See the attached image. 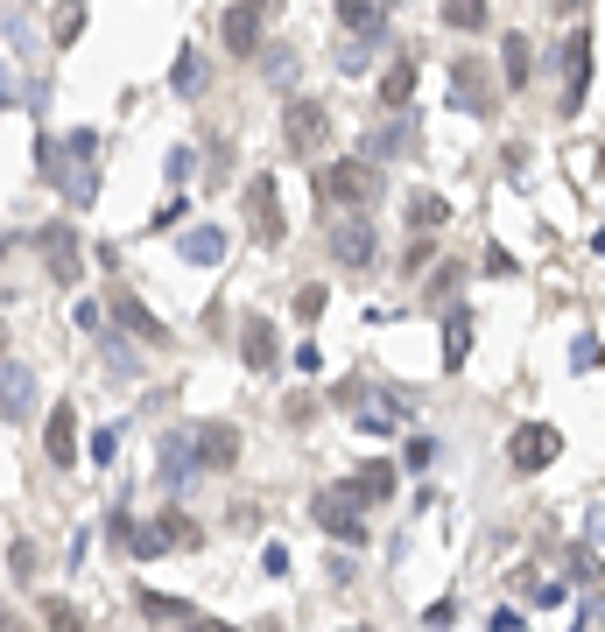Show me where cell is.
<instances>
[{"mask_svg":"<svg viewBox=\"0 0 605 632\" xmlns=\"http://www.w3.org/2000/svg\"><path fill=\"white\" fill-rule=\"evenodd\" d=\"M50 169H56V190H64L71 211H92L99 204V134L92 127H71Z\"/></svg>","mask_w":605,"mask_h":632,"instance_id":"cell-1","label":"cell"},{"mask_svg":"<svg viewBox=\"0 0 605 632\" xmlns=\"http://www.w3.org/2000/svg\"><path fill=\"white\" fill-rule=\"evenodd\" d=\"M317 190H324V204L374 211V198H380V169H374V162H360V155H345V162H331V169L317 176Z\"/></svg>","mask_w":605,"mask_h":632,"instance_id":"cell-2","label":"cell"},{"mask_svg":"<svg viewBox=\"0 0 605 632\" xmlns=\"http://www.w3.org/2000/svg\"><path fill=\"white\" fill-rule=\"evenodd\" d=\"M310 520H317L331 541H345V548H366V506L352 500L345 485H324L317 500H310Z\"/></svg>","mask_w":605,"mask_h":632,"instance_id":"cell-3","label":"cell"},{"mask_svg":"<svg viewBox=\"0 0 605 632\" xmlns=\"http://www.w3.org/2000/svg\"><path fill=\"white\" fill-rule=\"evenodd\" d=\"M556 457H564V429H550V421H521V429L507 435V464H514L521 478L550 471Z\"/></svg>","mask_w":605,"mask_h":632,"instance_id":"cell-4","label":"cell"},{"mask_svg":"<svg viewBox=\"0 0 605 632\" xmlns=\"http://www.w3.org/2000/svg\"><path fill=\"white\" fill-rule=\"evenodd\" d=\"M247 232H254L261 247H282V239H289L282 184H275V176H254V184H247Z\"/></svg>","mask_w":605,"mask_h":632,"instance_id":"cell-5","label":"cell"},{"mask_svg":"<svg viewBox=\"0 0 605 632\" xmlns=\"http://www.w3.org/2000/svg\"><path fill=\"white\" fill-rule=\"evenodd\" d=\"M190 450H198V478H218L240 464V429L232 421H198L190 429Z\"/></svg>","mask_w":605,"mask_h":632,"instance_id":"cell-6","label":"cell"},{"mask_svg":"<svg viewBox=\"0 0 605 632\" xmlns=\"http://www.w3.org/2000/svg\"><path fill=\"white\" fill-rule=\"evenodd\" d=\"M324 134H331V113H324L317 99H289L282 105V141H289V155H317Z\"/></svg>","mask_w":605,"mask_h":632,"instance_id":"cell-7","label":"cell"},{"mask_svg":"<svg viewBox=\"0 0 605 632\" xmlns=\"http://www.w3.org/2000/svg\"><path fill=\"white\" fill-rule=\"evenodd\" d=\"M564 113H578L584 99H592V22H578V36L564 42Z\"/></svg>","mask_w":605,"mask_h":632,"instance_id":"cell-8","label":"cell"},{"mask_svg":"<svg viewBox=\"0 0 605 632\" xmlns=\"http://www.w3.org/2000/svg\"><path fill=\"white\" fill-rule=\"evenodd\" d=\"M0 415L8 421L36 415V366L28 358H0Z\"/></svg>","mask_w":605,"mask_h":632,"instance_id":"cell-9","label":"cell"},{"mask_svg":"<svg viewBox=\"0 0 605 632\" xmlns=\"http://www.w3.org/2000/svg\"><path fill=\"white\" fill-rule=\"evenodd\" d=\"M36 247H42V261H50V275L64 281V289H71V281L85 275V253H78V232H71L64 218H56V225H42V232H36Z\"/></svg>","mask_w":605,"mask_h":632,"instance_id":"cell-10","label":"cell"},{"mask_svg":"<svg viewBox=\"0 0 605 632\" xmlns=\"http://www.w3.org/2000/svg\"><path fill=\"white\" fill-rule=\"evenodd\" d=\"M416 141H423L416 113H408V119H388V127H374L360 141V162H374V169H380V162H394V155H416Z\"/></svg>","mask_w":605,"mask_h":632,"instance_id":"cell-11","label":"cell"},{"mask_svg":"<svg viewBox=\"0 0 605 632\" xmlns=\"http://www.w3.org/2000/svg\"><path fill=\"white\" fill-rule=\"evenodd\" d=\"M486 78H493V71H486V64H471V56L451 71V105H457V113H471V119H486V113H493V99H500V92H493Z\"/></svg>","mask_w":605,"mask_h":632,"instance_id":"cell-12","label":"cell"},{"mask_svg":"<svg viewBox=\"0 0 605 632\" xmlns=\"http://www.w3.org/2000/svg\"><path fill=\"white\" fill-rule=\"evenodd\" d=\"M240 358H247V372H275V366H282V330H275L268 316H247Z\"/></svg>","mask_w":605,"mask_h":632,"instance_id":"cell-13","label":"cell"},{"mask_svg":"<svg viewBox=\"0 0 605 632\" xmlns=\"http://www.w3.org/2000/svg\"><path fill=\"white\" fill-rule=\"evenodd\" d=\"M394 485H402V478H394V464H388V457L352 464V478H345V492H352L360 506H388V500H394Z\"/></svg>","mask_w":605,"mask_h":632,"instance_id":"cell-14","label":"cell"},{"mask_svg":"<svg viewBox=\"0 0 605 632\" xmlns=\"http://www.w3.org/2000/svg\"><path fill=\"white\" fill-rule=\"evenodd\" d=\"M155 478L162 485H190L198 478V450H190V429H169L155 443Z\"/></svg>","mask_w":605,"mask_h":632,"instance_id":"cell-15","label":"cell"},{"mask_svg":"<svg viewBox=\"0 0 605 632\" xmlns=\"http://www.w3.org/2000/svg\"><path fill=\"white\" fill-rule=\"evenodd\" d=\"M113 324H121L127 338H141V344H169V324H162V316L141 303V295H127V289L113 295Z\"/></svg>","mask_w":605,"mask_h":632,"instance_id":"cell-16","label":"cell"},{"mask_svg":"<svg viewBox=\"0 0 605 632\" xmlns=\"http://www.w3.org/2000/svg\"><path fill=\"white\" fill-rule=\"evenodd\" d=\"M218 42H226L232 56H254L261 50V14L247 8V0H232V8L218 14Z\"/></svg>","mask_w":605,"mask_h":632,"instance_id":"cell-17","label":"cell"},{"mask_svg":"<svg viewBox=\"0 0 605 632\" xmlns=\"http://www.w3.org/2000/svg\"><path fill=\"white\" fill-rule=\"evenodd\" d=\"M42 450H50V464L56 471H71V464H78V415H71V401L64 408H50V429H42Z\"/></svg>","mask_w":605,"mask_h":632,"instance_id":"cell-18","label":"cell"},{"mask_svg":"<svg viewBox=\"0 0 605 632\" xmlns=\"http://www.w3.org/2000/svg\"><path fill=\"white\" fill-rule=\"evenodd\" d=\"M338 22H345V36H388L394 22V0H338Z\"/></svg>","mask_w":605,"mask_h":632,"instance_id":"cell-19","label":"cell"},{"mask_svg":"<svg viewBox=\"0 0 605 632\" xmlns=\"http://www.w3.org/2000/svg\"><path fill=\"white\" fill-rule=\"evenodd\" d=\"M331 253H338V267H374V225L366 218H352V225H338V239H331Z\"/></svg>","mask_w":605,"mask_h":632,"instance_id":"cell-20","label":"cell"},{"mask_svg":"<svg viewBox=\"0 0 605 632\" xmlns=\"http://www.w3.org/2000/svg\"><path fill=\"white\" fill-rule=\"evenodd\" d=\"M176 253H184L190 267H218L226 261V232H218V225H190V232L176 239Z\"/></svg>","mask_w":605,"mask_h":632,"instance_id":"cell-21","label":"cell"},{"mask_svg":"<svg viewBox=\"0 0 605 632\" xmlns=\"http://www.w3.org/2000/svg\"><path fill=\"white\" fill-rule=\"evenodd\" d=\"M408 99H416V56H394L388 78H380V105H388V113H402Z\"/></svg>","mask_w":605,"mask_h":632,"instance_id":"cell-22","label":"cell"},{"mask_svg":"<svg viewBox=\"0 0 605 632\" xmlns=\"http://www.w3.org/2000/svg\"><path fill=\"white\" fill-rule=\"evenodd\" d=\"M169 92L176 99H204V56L190 50V42L176 50V64H169Z\"/></svg>","mask_w":605,"mask_h":632,"instance_id":"cell-23","label":"cell"},{"mask_svg":"<svg viewBox=\"0 0 605 632\" xmlns=\"http://www.w3.org/2000/svg\"><path fill=\"white\" fill-rule=\"evenodd\" d=\"M465 358H471V316L451 309L444 316V372H465Z\"/></svg>","mask_w":605,"mask_h":632,"instance_id":"cell-24","label":"cell"},{"mask_svg":"<svg viewBox=\"0 0 605 632\" xmlns=\"http://www.w3.org/2000/svg\"><path fill=\"white\" fill-rule=\"evenodd\" d=\"M141 619H155V625H184V619H198V611H190V597H169V591H141Z\"/></svg>","mask_w":605,"mask_h":632,"instance_id":"cell-25","label":"cell"},{"mask_svg":"<svg viewBox=\"0 0 605 632\" xmlns=\"http://www.w3.org/2000/svg\"><path fill=\"white\" fill-rule=\"evenodd\" d=\"M500 64H507V92H528V71H535V50H528V36H507V50H500Z\"/></svg>","mask_w":605,"mask_h":632,"instance_id":"cell-26","label":"cell"},{"mask_svg":"<svg viewBox=\"0 0 605 632\" xmlns=\"http://www.w3.org/2000/svg\"><path fill=\"white\" fill-rule=\"evenodd\" d=\"M261 78L268 85H297V50H289V42H261Z\"/></svg>","mask_w":605,"mask_h":632,"instance_id":"cell-27","label":"cell"},{"mask_svg":"<svg viewBox=\"0 0 605 632\" xmlns=\"http://www.w3.org/2000/svg\"><path fill=\"white\" fill-rule=\"evenodd\" d=\"M408 225H416V232H437V225H451V204L437 198V190H416V198H408Z\"/></svg>","mask_w":605,"mask_h":632,"instance_id":"cell-28","label":"cell"},{"mask_svg":"<svg viewBox=\"0 0 605 632\" xmlns=\"http://www.w3.org/2000/svg\"><path fill=\"white\" fill-rule=\"evenodd\" d=\"M162 534H169V548H204V527L198 520H190V514H176V506H169V514H162Z\"/></svg>","mask_w":605,"mask_h":632,"instance_id":"cell-29","label":"cell"},{"mask_svg":"<svg viewBox=\"0 0 605 632\" xmlns=\"http://www.w3.org/2000/svg\"><path fill=\"white\" fill-rule=\"evenodd\" d=\"M42 625L50 632H85V611L71 605V597H42Z\"/></svg>","mask_w":605,"mask_h":632,"instance_id":"cell-30","label":"cell"},{"mask_svg":"<svg viewBox=\"0 0 605 632\" xmlns=\"http://www.w3.org/2000/svg\"><path fill=\"white\" fill-rule=\"evenodd\" d=\"M444 28H465V36H479V28H486V0H444Z\"/></svg>","mask_w":605,"mask_h":632,"instance_id":"cell-31","label":"cell"},{"mask_svg":"<svg viewBox=\"0 0 605 632\" xmlns=\"http://www.w3.org/2000/svg\"><path fill=\"white\" fill-rule=\"evenodd\" d=\"M366 64H374V36H345V42H338V71H345V78L366 71Z\"/></svg>","mask_w":605,"mask_h":632,"instance_id":"cell-32","label":"cell"},{"mask_svg":"<svg viewBox=\"0 0 605 632\" xmlns=\"http://www.w3.org/2000/svg\"><path fill=\"white\" fill-rule=\"evenodd\" d=\"M50 36L64 42V50H71V42L85 36V0H64V8H56V28H50Z\"/></svg>","mask_w":605,"mask_h":632,"instance_id":"cell-33","label":"cell"},{"mask_svg":"<svg viewBox=\"0 0 605 632\" xmlns=\"http://www.w3.org/2000/svg\"><path fill=\"white\" fill-rule=\"evenodd\" d=\"M162 176H169L176 190H190V176H198V148H169V162H162Z\"/></svg>","mask_w":605,"mask_h":632,"instance_id":"cell-34","label":"cell"},{"mask_svg":"<svg viewBox=\"0 0 605 632\" xmlns=\"http://www.w3.org/2000/svg\"><path fill=\"white\" fill-rule=\"evenodd\" d=\"M570 372H598V330H584V338L570 344Z\"/></svg>","mask_w":605,"mask_h":632,"instance_id":"cell-35","label":"cell"},{"mask_svg":"<svg viewBox=\"0 0 605 632\" xmlns=\"http://www.w3.org/2000/svg\"><path fill=\"white\" fill-rule=\"evenodd\" d=\"M605 625V605H598V591H584V605H578V619H570V632H598Z\"/></svg>","mask_w":605,"mask_h":632,"instance_id":"cell-36","label":"cell"},{"mask_svg":"<svg viewBox=\"0 0 605 632\" xmlns=\"http://www.w3.org/2000/svg\"><path fill=\"white\" fill-rule=\"evenodd\" d=\"M127 534H135V514H127V506H113V514H106V541L121 555H127Z\"/></svg>","mask_w":605,"mask_h":632,"instance_id":"cell-37","label":"cell"},{"mask_svg":"<svg viewBox=\"0 0 605 632\" xmlns=\"http://www.w3.org/2000/svg\"><path fill=\"white\" fill-rule=\"evenodd\" d=\"M324 303H331V289H317V281H310V289L297 295V316H303V324H317V316H324Z\"/></svg>","mask_w":605,"mask_h":632,"instance_id":"cell-38","label":"cell"},{"mask_svg":"<svg viewBox=\"0 0 605 632\" xmlns=\"http://www.w3.org/2000/svg\"><path fill=\"white\" fill-rule=\"evenodd\" d=\"M36 563H42L36 541H14V548H8V569H14V577H36Z\"/></svg>","mask_w":605,"mask_h":632,"instance_id":"cell-39","label":"cell"},{"mask_svg":"<svg viewBox=\"0 0 605 632\" xmlns=\"http://www.w3.org/2000/svg\"><path fill=\"white\" fill-rule=\"evenodd\" d=\"M430 457H437V443H430V435H416V443H408V457L394 464V471H423V464H430Z\"/></svg>","mask_w":605,"mask_h":632,"instance_id":"cell-40","label":"cell"},{"mask_svg":"<svg viewBox=\"0 0 605 632\" xmlns=\"http://www.w3.org/2000/svg\"><path fill=\"white\" fill-rule=\"evenodd\" d=\"M430 261H437V247H430V239H416V247L402 253V275H423V267H430Z\"/></svg>","mask_w":605,"mask_h":632,"instance_id":"cell-41","label":"cell"},{"mask_svg":"<svg viewBox=\"0 0 605 632\" xmlns=\"http://www.w3.org/2000/svg\"><path fill=\"white\" fill-rule=\"evenodd\" d=\"M457 275H465V267H457V261H444V267H437V275H430V295H437V303H444V295L457 289Z\"/></svg>","mask_w":605,"mask_h":632,"instance_id":"cell-42","label":"cell"},{"mask_svg":"<svg viewBox=\"0 0 605 632\" xmlns=\"http://www.w3.org/2000/svg\"><path fill=\"white\" fill-rule=\"evenodd\" d=\"M261 569H268V577H289V548H282V541H268V548H261Z\"/></svg>","mask_w":605,"mask_h":632,"instance_id":"cell-43","label":"cell"},{"mask_svg":"<svg viewBox=\"0 0 605 632\" xmlns=\"http://www.w3.org/2000/svg\"><path fill=\"white\" fill-rule=\"evenodd\" d=\"M85 450H92V464H113V450H121V435H113V429H99V435H92V443H85Z\"/></svg>","mask_w":605,"mask_h":632,"instance_id":"cell-44","label":"cell"},{"mask_svg":"<svg viewBox=\"0 0 605 632\" xmlns=\"http://www.w3.org/2000/svg\"><path fill=\"white\" fill-rule=\"evenodd\" d=\"M71 316H78V330H106V309L99 303H71Z\"/></svg>","mask_w":605,"mask_h":632,"instance_id":"cell-45","label":"cell"},{"mask_svg":"<svg viewBox=\"0 0 605 632\" xmlns=\"http://www.w3.org/2000/svg\"><path fill=\"white\" fill-rule=\"evenodd\" d=\"M451 619H457V597H437V605L423 611V625H451Z\"/></svg>","mask_w":605,"mask_h":632,"instance_id":"cell-46","label":"cell"},{"mask_svg":"<svg viewBox=\"0 0 605 632\" xmlns=\"http://www.w3.org/2000/svg\"><path fill=\"white\" fill-rule=\"evenodd\" d=\"M176 218H184V190H176V198H169V204H162V211H155V232H169V225H176Z\"/></svg>","mask_w":605,"mask_h":632,"instance_id":"cell-47","label":"cell"},{"mask_svg":"<svg viewBox=\"0 0 605 632\" xmlns=\"http://www.w3.org/2000/svg\"><path fill=\"white\" fill-rule=\"evenodd\" d=\"M282 415H289V421H297V429H303V421H317V401H303V394H297V401H289Z\"/></svg>","mask_w":605,"mask_h":632,"instance_id":"cell-48","label":"cell"},{"mask_svg":"<svg viewBox=\"0 0 605 632\" xmlns=\"http://www.w3.org/2000/svg\"><path fill=\"white\" fill-rule=\"evenodd\" d=\"M22 99V78H8V64H0V105H14Z\"/></svg>","mask_w":605,"mask_h":632,"instance_id":"cell-49","label":"cell"},{"mask_svg":"<svg viewBox=\"0 0 605 632\" xmlns=\"http://www.w3.org/2000/svg\"><path fill=\"white\" fill-rule=\"evenodd\" d=\"M493 632H521V611H493Z\"/></svg>","mask_w":605,"mask_h":632,"instance_id":"cell-50","label":"cell"},{"mask_svg":"<svg viewBox=\"0 0 605 632\" xmlns=\"http://www.w3.org/2000/svg\"><path fill=\"white\" fill-rule=\"evenodd\" d=\"M247 8H254V14H268V8H275V0H247Z\"/></svg>","mask_w":605,"mask_h":632,"instance_id":"cell-51","label":"cell"},{"mask_svg":"<svg viewBox=\"0 0 605 632\" xmlns=\"http://www.w3.org/2000/svg\"><path fill=\"white\" fill-rule=\"evenodd\" d=\"M0 632H8V611H0Z\"/></svg>","mask_w":605,"mask_h":632,"instance_id":"cell-52","label":"cell"},{"mask_svg":"<svg viewBox=\"0 0 605 632\" xmlns=\"http://www.w3.org/2000/svg\"><path fill=\"white\" fill-rule=\"evenodd\" d=\"M352 632H374V625H352Z\"/></svg>","mask_w":605,"mask_h":632,"instance_id":"cell-53","label":"cell"}]
</instances>
